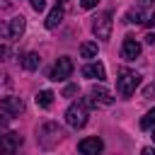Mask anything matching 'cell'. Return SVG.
Returning <instances> with one entry per match:
<instances>
[{
  "label": "cell",
  "mask_w": 155,
  "mask_h": 155,
  "mask_svg": "<svg viewBox=\"0 0 155 155\" xmlns=\"http://www.w3.org/2000/svg\"><path fill=\"white\" fill-rule=\"evenodd\" d=\"M138 85H140V75H138L136 70L119 68V73H116V90H119L121 97H131Z\"/></svg>",
  "instance_id": "6da1fadb"
},
{
  "label": "cell",
  "mask_w": 155,
  "mask_h": 155,
  "mask_svg": "<svg viewBox=\"0 0 155 155\" xmlns=\"http://www.w3.org/2000/svg\"><path fill=\"white\" fill-rule=\"evenodd\" d=\"M87 116H90V111H87V99H78V102H73V104L65 109V124H68L70 128H82V126L87 124Z\"/></svg>",
  "instance_id": "7a4b0ae2"
},
{
  "label": "cell",
  "mask_w": 155,
  "mask_h": 155,
  "mask_svg": "<svg viewBox=\"0 0 155 155\" xmlns=\"http://www.w3.org/2000/svg\"><path fill=\"white\" fill-rule=\"evenodd\" d=\"M63 138V131H61V126L58 124H53V121H48V124H44L41 128H39V133H36V140H39V145L41 148H53V145H58V140Z\"/></svg>",
  "instance_id": "3957f363"
},
{
  "label": "cell",
  "mask_w": 155,
  "mask_h": 155,
  "mask_svg": "<svg viewBox=\"0 0 155 155\" xmlns=\"http://www.w3.org/2000/svg\"><path fill=\"white\" fill-rule=\"evenodd\" d=\"M92 31H94L97 39L107 41V39L111 36V15H109V12L94 15V17H92Z\"/></svg>",
  "instance_id": "277c9868"
},
{
  "label": "cell",
  "mask_w": 155,
  "mask_h": 155,
  "mask_svg": "<svg viewBox=\"0 0 155 155\" xmlns=\"http://www.w3.org/2000/svg\"><path fill=\"white\" fill-rule=\"evenodd\" d=\"M22 145V136L15 133V131H7V133H0V155H17Z\"/></svg>",
  "instance_id": "5b68a950"
},
{
  "label": "cell",
  "mask_w": 155,
  "mask_h": 155,
  "mask_svg": "<svg viewBox=\"0 0 155 155\" xmlns=\"http://www.w3.org/2000/svg\"><path fill=\"white\" fill-rule=\"evenodd\" d=\"M73 68H75V65H73V61H70L68 56H63V58H58V61H56V65L51 68V75H48V78H51L53 82H61V80L70 78Z\"/></svg>",
  "instance_id": "8992f818"
},
{
  "label": "cell",
  "mask_w": 155,
  "mask_h": 155,
  "mask_svg": "<svg viewBox=\"0 0 155 155\" xmlns=\"http://www.w3.org/2000/svg\"><path fill=\"white\" fill-rule=\"evenodd\" d=\"M126 17H128V22H136V24L148 27V24H153V19H155V7H136V10H131Z\"/></svg>",
  "instance_id": "52a82bcc"
},
{
  "label": "cell",
  "mask_w": 155,
  "mask_h": 155,
  "mask_svg": "<svg viewBox=\"0 0 155 155\" xmlns=\"http://www.w3.org/2000/svg\"><path fill=\"white\" fill-rule=\"evenodd\" d=\"M78 150H80V155H99L104 150V143H102V138L90 136V138H82L78 143Z\"/></svg>",
  "instance_id": "ba28073f"
},
{
  "label": "cell",
  "mask_w": 155,
  "mask_h": 155,
  "mask_svg": "<svg viewBox=\"0 0 155 155\" xmlns=\"http://www.w3.org/2000/svg\"><path fill=\"white\" fill-rule=\"evenodd\" d=\"M138 56H140V44H138L136 39L126 36V39H124V46H121V58H126V61H136Z\"/></svg>",
  "instance_id": "9c48e42d"
},
{
  "label": "cell",
  "mask_w": 155,
  "mask_h": 155,
  "mask_svg": "<svg viewBox=\"0 0 155 155\" xmlns=\"http://www.w3.org/2000/svg\"><path fill=\"white\" fill-rule=\"evenodd\" d=\"M82 78H87V80H104L107 78V70H104V65L102 63H87V65H82Z\"/></svg>",
  "instance_id": "30bf717a"
},
{
  "label": "cell",
  "mask_w": 155,
  "mask_h": 155,
  "mask_svg": "<svg viewBox=\"0 0 155 155\" xmlns=\"http://www.w3.org/2000/svg\"><path fill=\"white\" fill-rule=\"evenodd\" d=\"M0 109H2V111H7L10 116H17V114H22V111H24V102H22L19 97H5V99L0 102Z\"/></svg>",
  "instance_id": "8fae6325"
},
{
  "label": "cell",
  "mask_w": 155,
  "mask_h": 155,
  "mask_svg": "<svg viewBox=\"0 0 155 155\" xmlns=\"http://www.w3.org/2000/svg\"><path fill=\"white\" fill-rule=\"evenodd\" d=\"M63 15H65V5H61V2H56V7L48 12V17H46V29H56L61 22H63Z\"/></svg>",
  "instance_id": "7c38bea8"
},
{
  "label": "cell",
  "mask_w": 155,
  "mask_h": 155,
  "mask_svg": "<svg viewBox=\"0 0 155 155\" xmlns=\"http://www.w3.org/2000/svg\"><path fill=\"white\" fill-rule=\"evenodd\" d=\"M90 97L94 99V104H104V107L114 104V97H111V92H109V90H104V87H97V85L90 90Z\"/></svg>",
  "instance_id": "4fadbf2b"
},
{
  "label": "cell",
  "mask_w": 155,
  "mask_h": 155,
  "mask_svg": "<svg viewBox=\"0 0 155 155\" xmlns=\"http://www.w3.org/2000/svg\"><path fill=\"white\" fill-rule=\"evenodd\" d=\"M24 27H27V22H24L22 15L19 17H12L10 19V39H19L24 34Z\"/></svg>",
  "instance_id": "5bb4252c"
},
{
  "label": "cell",
  "mask_w": 155,
  "mask_h": 155,
  "mask_svg": "<svg viewBox=\"0 0 155 155\" xmlns=\"http://www.w3.org/2000/svg\"><path fill=\"white\" fill-rule=\"evenodd\" d=\"M53 92L51 90H41L39 94H36V104L41 107V109H51V104H53Z\"/></svg>",
  "instance_id": "9a60e30c"
},
{
  "label": "cell",
  "mask_w": 155,
  "mask_h": 155,
  "mask_svg": "<svg viewBox=\"0 0 155 155\" xmlns=\"http://www.w3.org/2000/svg\"><path fill=\"white\" fill-rule=\"evenodd\" d=\"M97 41H85L82 46H80V56L82 58H97Z\"/></svg>",
  "instance_id": "2e32d148"
},
{
  "label": "cell",
  "mask_w": 155,
  "mask_h": 155,
  "mask_svg": "<svg viewBox=\"0 0 155 155\" xmlns=\"http://www.w3.org/2000/svg\"><path fill=\"white\" fill-rule=\"evenodd\" d=\"M39 63H41L39 53H27V56L22 58V68H24V70H36Z\"/></svg>",
  "instance_id": "e0dca14e"
},
{
  "label": "cell",
  "mask_w": 155,
  "mask_h": 155,
  "mask_svg": "<svg viewBox=\"0 0 155 155\" xmlns=\"http://www.w3.org/2000/svg\"><path fill=\"white\" fill-rule=\"evenodd\" d=\"M155 126V109H150L143 119H140V128H153Z\"/></svg>",
  "instance_id": "ac0fdd59"
},
{
  "label": "cell",
  "mask_w": 155,
  "mask_h": 155,
  "mask_svg": "<svg viewBox=\"0 0 155 155\" xmlns=\"http://www.w3.org/2000/svg\"><path fill=\"white\" fill-rule=\"evenodd\" d=\"M99 5V0H80V7L82 10H92V7H97Z\"/></svg>",
  "instance_id": "d6986e66"
},
{
  "label": "cell",
  "mask_w": 155,
  "mask_h": 155,
  "mask_svg": "<svg viewBox=\"0 0 155 155\" xmlns=\"http://www.w3.org/2000/svg\"><path fill=\"white\" fill-rule=\"evenodd\" d=\"M73 94H78V85H68L63 90V97H73Z\"/></svg>",
  "instance_id": "ffe728a7"
},
{
  "label": "cell",
  "mask_w": 155,
  "mask_h": 155,
  "mask_svg": "<svg viewBox=\"0 0 155 155\" xmlns=\"http://www.w3.org/2000/svg\"><path fill=\"white\" fill-rule=\"evenodd\" d=\"M31 7H34L36 12H41V10H46V0H31Z\"/></svg>",
  "instance_id": "44dd1931"
},
{
  "label": "cell",
  "mask_w": 155,
  "mask_h": 155,
  "mask_svg": "<svg viewBox=\"0 0 155 155\" xmlns=\"http://www.w3.org/2000/svg\"><path fill=\"white\" fill-rule=\"evenodd\" d=\"M10 39V24H5V22H0V39Z\"/></svg>",
  "instance_id": "7402d4cb"
},
{
  "label": "cell",
  "mask_w": 155,
  "mask_h": 155,
  "mask_svg": "<svg viewBox=\"0 0 155 155\" xmlns=\"http://www.w3.org/2000/svg\"><path fill=\"white\" fill-rule=\"evenodd\" d=\"M10 119H12V116H10L7 111H2V109H0V128H2V126H7V124H10Z\"/></svg>",
  "instance_id": "603a6c76"
},
{
  "label": "cell",
  "mask_w": 155,
  "mask_h": 155,
  "mask_svg": "<svg viewBox=\"0 0 155 155\" xmlns=\"http://www.w3.org/2000/svg\"><path fill=\"white\" fill-rule=\"evenodd\" d=\"M143 94H145L148 99H155V82H153V85H148V87L143 90Z\"/></svg>",
  "instance_id": "cb8c5ba5"
},
{
  "label": "cell",
  "mask_w": 155,
  "mask_h": 155,
  "mask_svg": "<svg viewBox=\"0 0 155 155\" xmlns=\"http://www.w3.org/2000/svg\"><path fill=\"white\" fill-rule=\"evenodd\" d=\"M7 56H10V48H7L5 44H0V63H2V61H7Z\"/></svg>",
  "instance_id": "d4e9b609"
},
{
  "label": "cell",
  "mask_w": 155,
  "mask_h": 155,
  "mask_svg": "<svg viewBox=\"0 0 155 155\" xmlns=\"http://www.w3.org/2000/svg\"><path fill=\"white\" fill-rule=\"evenodd\" d=\"M138 7H155V0H138Z\"/></svg>",
  "instance_id": "484cf974"
},
{
  "label": "cell",
  "mask_w": 155,
  "mask_h": 155,
  "mask_svg": "<svg viewBox=\"0 0 155 155\" xmlns=\"http://www.w3.org/2000/svg\"><path fill=\"white\" fill-rule=\"evenodd\" d=\"M140 155H155V148H143Z\"/></svg>",
  "instance_id": "4316f807"
},
{
  "label": "cell",
  "mask_w": 155,
  "mask_h": 155,
  "mask_svg": "<svg viewBox=\"0 0 155 155\" xmlns=\"http://www.w3.org/2000/svg\"><path fill=\"white\" fill-rule=\"evenodd\" d=\"M145 44H155V34H148L145 36Z\"/></svg>",
  "instance_id": "83f0119b"
},
{
  "label": "cell",
  "mask_w": 155,
  "mask_h": 155,
  "mask_svg": "<svg viewBox=\"0 0 155 155\" xmlns=\"http://www.w3.org/2000/svg\"><path fill=\"white\" fill-rule=\"evenodd\" d=\"M153 140H155V128H153Z\"/></svg>",
  "instance_id": "f1b7e54d"
}]
</instances>
